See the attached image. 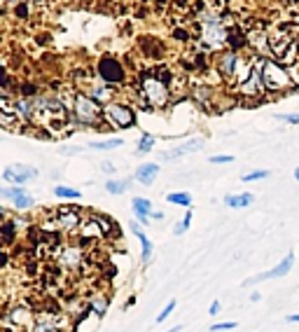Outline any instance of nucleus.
<instances>
[{
  "label": "nucleus",
  "mask_w": 299,
  "mask_h": 332,
  "mask_svg": "<svg viewBox=\"0 0 299 332\" xmlns=\"http://www.w3.org/2000/svg\"><path fill=\"white\" fill-rule=\"evenodd\" d=\"M173 38L180 40V42H187L192 35H189V31H185V28H176V31H173Z\"/></svg>",
  "instance_id": "72a5a7b5"
},
{
  "label": "nucleus",
  "mask_w": 299,
  "mask_h": 332,
  "mask_svg": "<svg viewBox=\"0 0 299 332\" xmlns=\"http://www.w3.org/2000/svg\"><path fill=\"white\" fill-rule=\"evenodd\" d=\"M3 178H5L10 185L21 187V185H26L38 178V169H35V166H28V164H12L3 171Z\"/></svg>",
  "instance_id": "6e6552de"
},
{
  "label": "nucleus",
  "mask_w": 299,
  "mask_h": 332,
  "mask_svg": "<svg viewBox=\"0 0 299 332\" xmlns=\"http://www.w3.org/2000/svg\"><path fill=\"white\" fill-rule=\"evenodd\" d=\"M166 201H168V204H176V206L192 208V197H189L187 192H168L166 194Z\"/></svg>",
  "instance_id": "b1692460"
},
{
  "label": "nucleus",
  "mask_w": 299,
  "mask_h": 332,
  "mask_svg": "<svg viewBox=\"0 0 299 332\" xmlns=\"http://www.w3.org/2000/svg\"><path fill=\"white\" fill-rule=\"evenodd\" d=\"M157 176H159V166L157 164H143L133 173V178H136L140 185H152L157 180Z\"/></svg>",
  "instance_id": "6ab92c4d"
},
{
  "label": "nucleus",
  "mask_w": 299,
  "mask_h": 332,
  "mask_svg": "<svg viewBox=\"0 0 299 332\" xmlns=\"http://www.w3.org/2000/svg\"><path fill=\"white\" fill-rule=\"evenodd\" d=\"M201 148H204V138H192V140H187V143H183V145H178V148L168 150V152H164L161 159H178V157L187 155V152H196V150H201Z\"/></svg>",
  "instance_id": "f3484780"
},
{
  "label": "nucleus",
  "mask_w": 299,
  "mask_h": 332,
  "mask_svg": "<svg viewBox=\"0 0 299 332\" xmlns=\"http://www.w3.org/2000/svg\"><path fill=\"white\" fill-rule=\"evenodd\" d=\"M54 194H56V197H61V199H82V192H80V189L66 187V185H56Z\"/></svg>",
  "instance_id": "393cba45"
},
{
  "label": "nucleus",
  "mask_w": 299,
  "mask_h": 332,
  "mask_svg": "<svg viewBox=\"0 0 299 332\" xmlns=\"http://www.w3.org/2000/svg\"><path fill=\"white\" fill-rule=\"evenodd\" d=\"M101 169H103L106 173H112V171H115V164H112V161H103V166H101Z\"/></svg>",
  "instance_id": "ea45409f"
},
{
  "label": "nucleus",
  "mask_w": 299,
  "mask_h": 332,
  "mask_svg": "<svg viewBox=\"0 0 299 332\" xmlns=\"http://www.w3.org/2000/svg\"><path fill=\"white\" fill-rule=\"evenodd\" d=\"M276 120L288 124H299V112H285V115H276Z\"/></svg>",
  "instance_id": "2f4dec72"
},
{
  "label": "nucleus",
  "mask_w": 299,
  "mask_h": 332,
  "mask_svg": "<svg viewBox=\"0 0 299 332\" xmlns=\"http://www.w3.org/2000/svg\"><path fill=\"white\" fill-rule=\"evenodd\" d=\"M253 201H255V197L250 192H241V194H227L225 204H227L229 208H245V206H250Z\"/></svg>",
  "instance_id": "aec40b11"
},
{
  "label": "nucleus",
  "mask_w": 299,
  "mask_h": 332,
  "mask_svg": "<svg viewBox=\"0 0 299 332\" xmlns=\"http://www.w3.org/2000/svg\"><path fill=\"white\" fill-rule=\"evenodd\" d=\"M260 70H262V84H264L266 94H283L285 89L294 87L290 70L276 59H262L260 56Z\"/></svg>",
  "instance_id": "f03ea898"
},
{
  "label": "nucleus",
  "mask_w": 299,
  "mask_h": 332,
  "mask_svg": "<svg viewBox=\"0 0 299 332\" xmlns=\"http://www.w3.org/2000/svg\"><path fill=\"white\" fill-rule=\"evenodd\" d=\"M183 330V325H176V327H171V330H166V332H180Z\"/></svg>",
  "instance_id": "37998d69"
},
{
  "label": "nucleus",
  "mask_w": 299,
  "mask_h": 332,
  "mask_svg": "<svg viewBox=\"0 0 299 332\" xmlns=\"http://www.w3.org/2000/svg\"><path fill=\"white\" fill-rule=\"evenodd\" d=\"M7 262H10V253L0 248V269H3V267H7Z\"/></svg>",
  "instance_id": "e433bc0d"
},
{
  "label": "nucleus",
  "mask_w": 299,
  "mask_h": 332,
  "mask_svg": "<svg viewBox=\"0 0 299 332\" xmlns=\"http://www.w3.org/2000/svg\"><path fill=\"white\" fill-rule=\"evenodd\" d=\"M245 40H248V47L255 52V56H262V59H271V52H269V35L262 31V28H253L245 33Z\"/></svg>",
  "instance_id": "ddd939ff"
},
{
  "label": "nucleus",
  "mask_w": 299,
  "mask_h": 332,
  "mask_svg": "<svg viewBox=\"0 0 299 332\" xmlns=\"http://www.w3.org/2000/svg\"><path fill=\"white\" fill-rule=\"evenodd\" d=\"M124 140L122 138H108V140H98V143H89L87 148H94V150H112V148H119Z\"/></svg>",
  "instance_id": "a878e982"
},
{
  "label": "nucleus",
  "mask_w": 299,
  "mask_h": 332,
  "mask_svg": "<svg viewBox=\"0 0 299 332\" xmlns=\"http://www.w3.org/2000/svg\"><path fill=\"white\" fill-rule=\"evenodd\" d=\"M192 96L194 101H199L204 108H213V87H194L192 89Z\"/></svg>",
  "instance_id": "5701e85b"
},
{
  "label": "nucleus",
  "mask_w": 299,
  "mask_h": 332,
  "mask_svg": "<svg viewBox=\"0 0 299 332\" xmlns=\"http://www.w3.org/2000/svg\"><path fill=\"white\" fill-rule=\"evenodd\" d=\"M176 304H178L176 299H171V302H168V304H166V306H164V309H161V314H159V316H157V323H164V321H166L168 316H171V311H173V309H176Z\"/></svg>",
  "instance_id": "c756f323"
},
{
  "label": "nucleus",
  "mask_w": 299,
  "mask_h": 332,
  "mask_svg": "<svg viewBox=\"0 0 299 332\" xmlns=\"http://www.w3.org/2000/svg\"><path fill=\"white\" fill-rule=\"evenodd\" d=\"M232 161H234L232 155H215L211 159V164H232Z\"/></svg>",
  "instance_id": "f704fd0d"
},
{
  "label": "nucleus",
  "mask_w": 299,
  "mask_h": 332,
  "mask_svg": "<svg viewBox=\"0 0 299 332\" xmlns=\"http://www.w3.org/2000/svg\"><path fill=\"white\" fill-rule=\"evenodd\" d=\"M238 52L234 50H222L220 54H217V61H215V70L222 75V80L225 82H232L234 78V70H236V63H238Z\"/></svg>",
  "instance_id": "9b49d317"
},
{
  "label": "nucleus",
  "mask_w": 299,
  "mask_h": 332,
  "mask_svg": "<svg viewBox=\"0 0 299 332\" xmlns=\"http://www.w3.org/2000/svg\"><path fill=\"white\" fill-rule=\"evenodd\" d=\"M285 323H299V314H292V316H285Z\"/></svg>",
  "instance_id": "a19ab883"
},
{
  "label": "nucleus",
  "mask_w": 299,
  "mask_h": 332,
  "mask_svg": "<svg viewBox=\"0 0 299 332\" xmlns=\"http://www.w3.org/2000/svg\"><path fill=\"white\" fill-rule=\"evenodd\" d=\"M82 260H84V255L78 246H66V248L59 253V265L66 267V269H78V267L82 265Z\"/></svg>",
  "instance_id": "dca6fc26"
},
{
  "label": "nucleus",
  "mask_w": 299,
  "mask_h": 332,
  "mask_svg": "<svg viewBox=\"0 0 299 332\" xmlns=\"http://www.w3.org/2000/svg\"><path fill=\"white\" fill-rule=\"evenodd\" d=\"M236 327V323L234 321H227V323H215V325L211 327V332H225V330H234Z\"/></svg>",
  "instance_id": "473e14b6"
},
{
  "label": "nucleus",
  "mask_w": 299,
  "mask_h": 332,
  "mask_svg": "<svg viewBox=\"0 0 299 332\" xmlns=\"http://www.w3.org/2000/svg\"><path fill=\"white\" fill-rule=\"evenodd\" d=\"M292 265H294V255L288 253V255H285V260L278 262L271 271H264V274H257V276L248 278V281H245V286H255V283L266 281V278H283V276H288L290 269H292Z\"/></svg>",
  "instance_id": "f8f14e48"
},
{
  "label": "nucleus",
  "mask_w": 299,
  "mask_h": 332,
  "mask_svg": "<svg viewBox=\"0 0 299 332\" xmlns=\"http://www.w3.org/2000/svg\"><path fill=\"white\" fill-rule=\"evenodd\" d=\"M96 78L106 82L108 87H119L127 80V70H124L122 61L115 56H101L98 66H96Z\"/></svg>",
  "instance_id": "423d86ee"
},
{
  "label": "nucleus",
  "mask_w": 299,
  "mask_h": 332,
  "mask_svg": "<svg viewBox=\"0 0 299 332\" xmlns=\"http://www.w3.org/2000/svg\"><path fill=\"white\" fill-rule=\"evenodd\" d=\"M103 120L115 129H129L136 124V110L127 103H110L103 108Z\"/></svg>",
  "instance_id": "0eeeda50"
},
{
  "label": "nucleus",
  "mask_w": 299,
  "mask_h": 332,
  "mask_svg": "<svg viewBox=\"0 0 299 332\" xmlns=\"http://www.w3.org/2000/svg\"><path fill=\"white\" fill-rule=\"evenodd\" d=\"M294 178H297V180H299V166H297V169H294Z\"/></svg>",
  "instance_id": "c03bdc74"
},
{
  "label": "nucleus",
  "mask_w": 299,
  "mask_h": 332,
  "mask_svg": "<svg viewBox=\"0 0 299 332\" xmlns=\"http://www.w3.org/2000/svg\"><path fill=\"white\" fill-rule=\"evenodd\" d=\"M171 80L173 75L164 68L147 70L138 78V96L145 108H164L171 101Z\"/></svg>",
  "instance_id": "f257e3e1"
},
{
  "label": "nucleus",
  "mask_w": 299,
  "mask_h": 332,
  "mask_svg": "<svg viewBox=\"0 0 299 332\" xmlns=\"http://www.w3.org/2000/svg\"><path fill=\"white\" fill-rule=\"evenodd\" d=\"M152 148H155V136H152V133H143L138 140V152L140 155H147Z\"/></svg>",
  "instance_id": "cd10ccee"
},
{
  "label": "nucleus",
  "mask_w": 299,
  "mask_h": 332,
  "mask_svg": "<svg viewBox=\"0 0 299 332\" xmlns=\"http://www.w3.org/2000/svg\"><path fill=\"white\" fill-rule=\"evenodd\" d=\"M70 112L75 117V122L84 124V127H96L103 120V108L98 101H94L84 91H75L72 94V103H70Z\"/></svg>",
  "instance_id": "7ed1b4c3"
},
{
  "label": "nucleus",
  "mask_w": 299,
  "mask_h": 332,
  "mask_svg": "<svg viewBox=\"0 0 299 332\" xmlns=\"http://www.w3.org/2000/svg\"><path fill=\"white\" fill-rule=\"evenodd\" d=\"M269 176V171H250L243 173V183H253V180H262V178Z\"/></svg>",
  "instance_id": "7c9ffc66"
},
{
  "label": "nucleus",
  "mask_w": 299,
  "mask_h": 332,
  "mask_svg": "<svg viewBox=\"0 0 299 332\" xmlns=\"http://www.w3.org/2000/svg\"><path fill=\"white\" fill-rule=\"evenodd\" d=\"M7 323H10L12 327H17V330H21V327H33L35 311L28 304H14L7 311Z\"/></svg>",
  "instance_id": "1a4fd4ad"
},
{
  "label": "nucleus",
  "mask_w": 299,
  "mask_h": 332,
  "mask_svg": "<svg viewBox=\"0 0 299 332\" xmlns=\"http://www.w3.org/2000/svg\"><path fill=\"white\" fill-rule=\"evenodd\" d=\"M131 232L138 236V241H140V248H143V262L147 265L150 262V257H152V244H150V239L145 236V232L140 229V225H131Z\"/></svg>",
  "instance_id": "4be33fe9"
},
{
  "label": "nucleus",
  "mask_w": 299,
  "mask_h": 332,
  "mask_svg": "<svg viewBox=\"0 0 299 332\" xmlns=\"http://www.w3.org/2000/svg\"><path fill=\"white\" fill-rule=\"evenodd\" d=\"M5 3H12V0H0V5H5Z\"/></svg>",
  "instance_id": "a18cd8bd"
},
{
  "label": "nucleus",
  "mask_w": 299,
  "mask_h": 332,
  "mask_svg": "<svg viewBox=\"0 0 299 332\" xmlns=\"http://www.w3.org/2000/svg\"><path fill=\"white\" fill-rule=\"evenodd\" d=\"M236 91L241 96H245V99H262V96L266 94L264 84H262V70H260V59H257L255 63V70H253V75H250L248 82H243L241 87H236Z\"/></svg>",
  "instance_id": "9d476101"
},
{
  "label": "nucleus",
  "mask_w": 299,
  "mask_h": 332,
  "mask_svg": "<svg viewBox=\"0 0 299 332\" xmlns=\"http://www.w3.org/2000/svg\"><path fill=\"white\" fill-rule=\"evenodd\" d=\"M0 197H3V199H10L17 208H31V206L35 204L33 197H31L23 187H17V185H12V187H0Z\"/></svg>",
  "instance_id": "4468645a"
},
{
  "label": "nucleus",
  "mask_w": 299,
  "mask_h": 332,
  "mask_svg": "<svg viewBox=\"0 0 299 332\" xmlns=\"http://www.w3.org/2000/svg\"><path fill=\"white\" fill-rule=\"evenodd\" d=\"M199 38L204 42V47L208 52H220L227 47V40H229V31L225 28L222 19H206L199 28Z\"/></svg>",
  "instance_id": "39448f33"
},
{
  "label": "nucleus",
  "mask_w": 299,
  "mask_h": 332,
  "mask_svg": "<svg viewBox=\"0 0 299 332\" xmlns=\"http://www.w3.org/2000/svg\"><path fill=\"white\" fill-rule=\"evenodd\" d=\"M127 189H129L127 180H108L106 183V192H110V194H124Z\"/></svg>",
  "instance_id": "bb28decb"
},
{
  "label": "nucleus",
  "mask_w": 299,
  "mask_h": 332,
  "mask_svg": "<svg viewBox=\"0 0 299 332\" xmlns=\"http://www.w3.org/2000/svg\"><path fill=\"white\" fill-rule=\"evenodd\" d=\"M54 225H44L42 232H63V234H78L80 227H82V210L75 208V206H63L54 213Z\"/></svg>",
  "instance_id": "20e7f679"
},
{
  "label": "nucleus",
  "mask_w": 299,
  "mask_h": 332,
  "mask_svg": "<svg viewBox=\"0 0 299 332\" xmlns=\"http://www.w3.org/2000/svg\"><path fill=\"white\" fill-rule=\"evenodd\" d=\"M290 70V78H292V82H294V87H299V61L294 63V66H290L288 68Z\"/></svg>",
  "instance_id": "c9c22d12"
},
{
  "label": "nucleus",
  "mask_w": 299,
  "mask_h": 332,
  "mask_svg": "<svg viewBox=\"0 0 299 332\" xmlns=\"http://www.w3.org/2000/svg\"><path fill=\"white\" fill-rule=\"evenodd\" d=\"M189 225H192V208H187V213H185L183 220H180V222L176 225V229H173V232H176L178 236H180V234H185V232L189 229Z\"/></svg>",
  "instance_id": "c85d7f7f"
},
{
  "label": "nucleus",
  "mask_w": 299,
  "mask_h": 332,
  "mask_svg": "<svg viewBox=\"0 0 299 332\" xmlns=\"http://www.w3.org/2000/svg\"><path fill=\"white\" fill-rule=\"evenodd\" d=\"M152 218H157V220H161V218H164V213H161V210H155V213H152Z\"/></svg>",
  "instance_id": "79ce46f5"
},
{
  "label": "nucleus",
  "mask_w": 299,
  "mask_h": 332,
  "mask_svg": "<svg viewBox=\"0 0 299 332\" xmlns=\"http://www.w3.org/2000/svg\"><path fill=\"white\" fill-rule=\"evenodd\" d=\"M5 84H7V73L3 68V63H0V87H5Z\"/></svg>",
  "instance_id": "4c0bfd02"
},
{
  "label": "nucleus",
  "mask_w": 299,
  "mask_h": 332,
  "mask_svg": "<svg viewBox=\"0 0 299 332\" xmlns=\"http://www.w3.org/2000/svg\"><path fill=\"white\" fill-rule=\"evenodd\" d=\"M220 311H222V304H220V302H213V304H211V316H217Z\"/></svg>",
  "instance_id": "58836bf2"
},
{
  "label": "nucleus",
  "mask_w": 299,
  "mask_h": 332,
  "mask_svg": "<svg viewBox=\"0 0 299 332\" xmlns=\"http://www.w3.org/2000/svg\"><path fill=\"white\" fill-rule=\"evenodd\" d=\"M131 208H133V213H136V218H138V222H143V225H147L150 216L155 213V210H152V201L145 199V197H133Z\"/></svg>",
  "instance_id": "a211bd4d"
},
{
  "label": "nucleus",
  "mask_w": 299,
  "mask_h": 332,
  "mask_svg": "<svg viewBox=\"0 0 299 332\" xmlns=\"http://www.w3.org/2000/svg\"><path fill=\"white\" fill-rule=\"evenodd\" d=\"M78 234L84 239V241H96V239H103V236H106V232H103V227H101L98 216L82 220V227H80Z\"/></svg>",
  "instance_id": "2eb2a0df"
},
{
  "label": "nucleus",
  "mask_w": 299,
  "mask_h": 332,
  "mask_svg": "<svg viewBox=\"0 0 299 332\" xmlns=\"http://www.w3.org/2000/svg\"><path fill=\"white\" fill-rule=\"evenodd\" d=\"M87 304H89V311H91L96 318H101V316H106V311H108V297L106 295H91Z\"/></svg>",
  "instance_id": "412c9836"
}]
</instances>
